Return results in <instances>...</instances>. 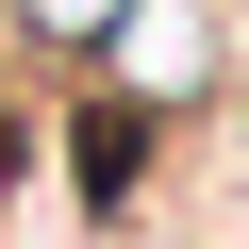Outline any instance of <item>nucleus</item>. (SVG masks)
Segmentation results:
<instances>
[{
    "label": "nucleus",
    "instance_id": "f257e3e1",
    "mask_svg": "<svg viewBox=\"0 0 249 249\" xmlns=\"http://www.w3.org/2000/svg\"><path fill=\"white\" fill-rule=\"evenodd\" d=\"M17 34H50V50H83V34H116V0H17Z\"/></svg>",
    "mask_w": 249,
    "mask_h": 249
}]
</instances>
